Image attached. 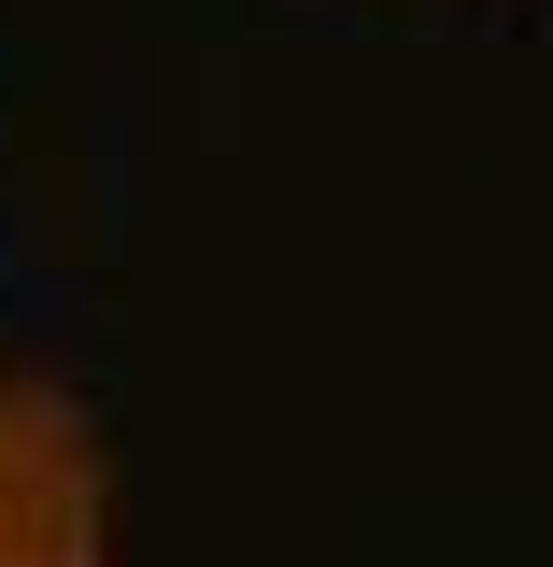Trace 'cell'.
<instances>
[{"instance_id": "1", "label": "cell", "mask_w": 553, "mask_h": 567, "mask_svg": "<svg viewBox=\"0 0 553 567\" xmlns=\"http://www.w3.org/2000/svg\"><path fill=\"white\" fill-rule=\"evenodd\" d=\"M0 567H114L100 425L29 369H0Z\"/></svg>"}]
</instances>
